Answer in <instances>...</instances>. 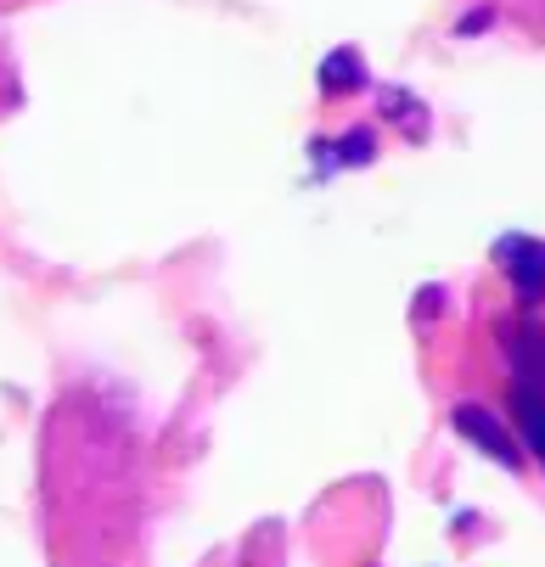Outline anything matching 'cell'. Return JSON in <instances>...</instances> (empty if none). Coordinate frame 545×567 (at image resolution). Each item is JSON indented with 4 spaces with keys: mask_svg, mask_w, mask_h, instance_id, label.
I'll return each instance as SVG.
<instances>
[{
    "mask_svg": "<svg viewBox=\"0 0 545 567\" xmlns=\"http://www.w3.org/2000/svg\"><path fill=\"white\" fill-rule=\"evenodd\" d=\"M512 12H523V18H545V0H512Z\"/></svg>",
    "mask_w": 545,
    "mask_h": 567,
    "instance_id": "6da1fadb",
    "label": "cell"
},
{
    "mask_svg": "<svg viewBox=\"0 0 545 567\" xmlns=\"http://www.w3.org/2000/svg\"><path fill=\"white\" fill-rule=\"evenodd\" d=\"M7 7H23V0H0V12H7Z\"/></svg>",
    "mask_w": 545,
    "mask_h": 567,
    "instance_id": "7a4b0ae2",
    "label": "cell"
}]
</instances>
